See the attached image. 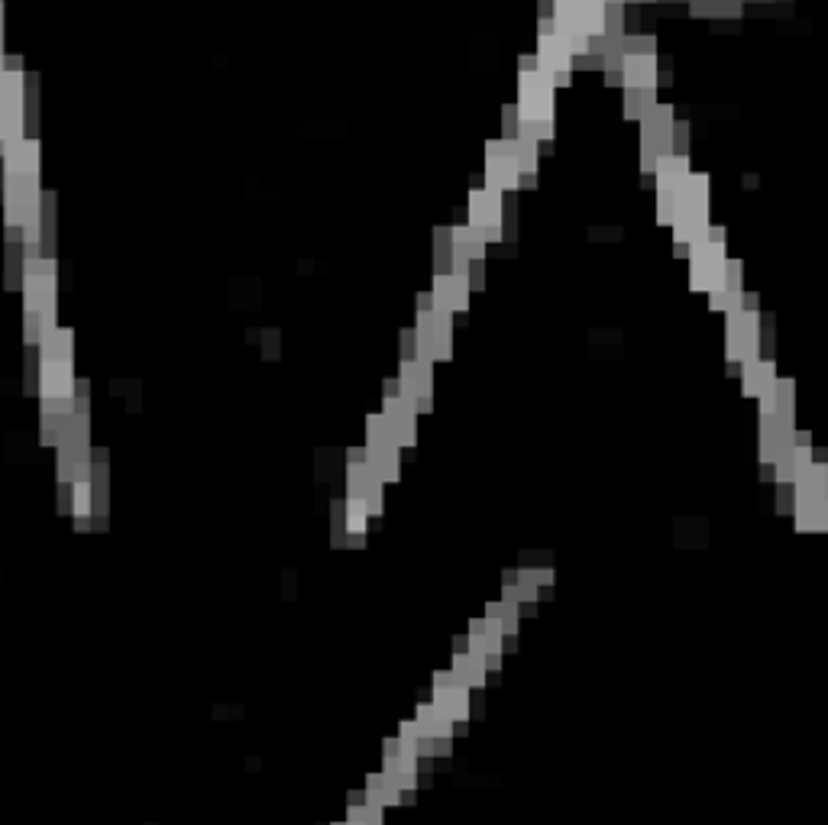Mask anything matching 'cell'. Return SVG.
<instances>
[{"mask_svg":"<svg viewBox=\"0 0 828 825\" xmlns=\"http://www.w3.org/2000/svg\"><path fill=\"white\" fill-rule=\"evenodd\" d=\"M4 224L23 230L26 259L39 256L43 240V146L36 136H20L4 149Z\"/></svg>","mask_w":828,"mask_h":825,"instance_id":"1","label":"cell"},{"mask_svg":"<svg viewBox=\"0 0 828 825\" xmlns=\"http://www.w3.org/2000/svg\"><path fill=\"white\" fill-rule=\"evenodd\" d=\"M23 301H26V343H43L55 327V263L33 256L23 263Z\"/></svg>","mask_w":828,"mask_h":825,"instance_id":"2","label":"cell"},{"mask_svg":"<svg viewBox=\"0 0 828 825\" xmlns=\"http://www.w3.org/2000/svg\"><path fill=\"white\" fill-rule=\"evenodd\" d=\"M554 78L537 65L518 72V117L521 130L531 140H550L554 136Z\"/></svg>","mask_w":828,"mask_h":825,"instance_id":"3","label":"cell"},{"mask_svg":"<svg viewBox=\"0 0 828 825\" xmlns=\"http://www.w3.org/2000/svg\"><path fill=\"white\" fill-rule=\"evenodd\" d=\"M26 85L30 75L23 72V59L7 55V65L0 68V156L7 143L26 136Z\"/></svg>","mask_w":828,"mask_h":825,"instance_id":"4","label":"cell"},{"mask_svg":"<svg viewBox=\"0 0 828 825\" xmlns=\"http://www.w3.org/2000/svg\"><path fill=\"white\" fill-rule=\"evenodd\" d=\"M689 285L696 292H715V288L728 285V259H725V243L702 237L693 243V266H689Z\"/></svg>","mask_w":828,"mask_h":825,"instance_id":"5","label":"cell"},{"mask_svg":"<svg viewBox=\"0 0 828 825\" xmlns=\"http://www.w3.org/2000/svg\"><path fill=\"white\" fill-rule=\"evenodd\" d=\"M502 211H505V204H502V191L499 188L479 185V188L469 191V201H466L469 220H466V224L473 227L486 243H499L502 240V217H505Z\"/></svg>","mask_w":828,"mask_h":825,"instance_id":"6","label":"cell"},{"mask_svg":"<svg viewBox=\"0 0 828 825\" xmlns=\"http://www.w3.org/2000/svg\"><path fill=\"white\" fill-rule=\"evenodd\" d=\"M534 59H537V68H541V72H547L550 78L570 75V68H573V49L567 46V39H563V36L557 33L554 17H550V20H541V39H537Z\"/></svg>","mask_w":828,"mask_h":825,"instance_id":"7","label":"cell"},{"mask_svg":"<svg viewBox=\"0 0 828 825\" xmlns=\"http://www.w3.org/2000/svg\"><path fill=\"white\" fill-rule=\"evenodd\" d=\"M486 185L499 188L502 195L505 191L521 188V169H518V162H515L512 149H508L505 140H489L486 143Z\"/></svg>","mask_w":828,"mask_h":825,"instance_id":"8","label":"cell"},{"mask_svg":"<svg viewBox=\"0 0 828 825\" xmlns=\"http://www.w3.org/2000/svg\"><path fill=\"white\" fill-rule=\"evenodd\" d=\"M469 288H473V285H469V275H463V272H437L434 275V285H431L434 308L437 311H447V314L466 311Z\"/></svg>","mask_w":828,"mask_h":825,"instance_id":"9","label":"cell"},{"mask_svg":"<svg viewBox=\"0 0 828 825\" xmlns=\"http://www.w3.org/2000/svg\"><path fill=\"white\" fill-rule=\"evenodd\" d=\"M757 353V314L735 311L728 314V356L731 360H751Z\"/></svg>","mask_w":828,"mask_h":825,"instance_id":"10","label":"cell"},{"mask_svg":"<svg viewBox=\"0 0 828 825\" xmlns=\"http://www.w3.org/2000/svg\"><path fill=\"white\" fill-rule=\"evenodd\" d=\"M450 243H453V266H450V272H463L466 275L469 266L486 259V240H482L469 224L450 227Z\"/></svg>","mask_w":828,"mask_h":825,"instance_id":"11","label":"cell"},{"mask_svg":"<svg viewBox=\"0 0 828 825\" xmlns=\"http://www.w3.org/2000/svg\"><path fill=\"white\" fill-rule=\"evenodd\" d=\"M621 75H625V85L631 91H644L654 88V75H657V59L651 52H628L621 59Z\"/></svg>","mask_w":828,"mask_h":825,"instance_id":"12","label":"cell"},{"mask_svg":"<svg viewBox=\"0 0 828 825\" xmlns=\"http://www.w3.org/2000/svg\"><path fill=\"white\" fill-rule=\"evenodd\" d=\"M774 382H777L774 366H770L767 360H757V356H751L748 366H744V395L764 398Z\"/></svg>","mask_w":828,"mask_h":825,"instance_id":"13","label":"cell"},{"mask_svg":"<svg viewBox=\"0 0 828 825\" xmlns=\"http://www.w3.org/2000/svg\"><path fill=\"white\" fill-rule=\"evenodd\" d=\"M712 295V308L715 311H725V314H735V311H741V288H731V285H722V288H715V292H709Z\"/></svg>","mask_w":828,"mask_h":825,"instance_id":"14","label":"cell"},{"mask_svg":"<svg viewBox=\"0 0 828 825\" xmlns=\"http://www.w3.org/2000/svg\"><path fill=\"white\" fill-rule=\"evenodd\" d=\"M0 36H4V4H0Z\"/></svg>","mask_w":828,"mask_h":825,"instance_id":"15","label":"cell"}]
</instances>
